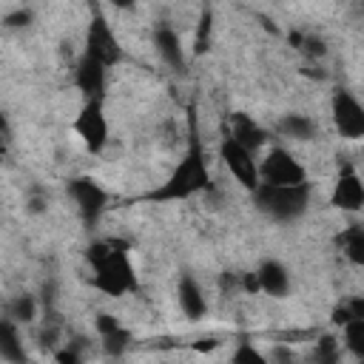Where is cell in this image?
Listing matches in <instances>:
<instances>
[{
  "mask_svg": "<svg viewBox=\"0 0 364 364\" xmlns=\"http://www.w3.org/2000/svg\"><path fill=\"white\" fill-rule=\"evenodd\" d=\"M210 188V168H208V154L205 145L199 139V128H196V111L191 105V117H188V148L182 154V159L173 165V171L168 173V179L142 193L139 202H185L202 191Z\"/></svg>",
  "mask_w": 364,
  "mask_h": 364,
  "instance_id": "1",
  "label": "cell"
},
{
  "mask_svg": "<svg viewBox=\"0 0 364 364\" xmlns=\"http://www.w3.org/2000/svg\"><path fill=\"white\" fill-rule=\"evenodd\" d=\"M128 250H131V245L125 239H100V242L88 245L85 259L94 273L91 284L100 293H105L111 299H122L139 287Z\"/></svg>",
  "mask_w": 364,
  "mask_h": 364,
  "instance_id": "2",
  "label": "cell"
},
{
  "mask_svg": "<svg viewBox=\"0 0 364 364\" xmlns=\"http://www.w3.org/2000/svg\"><path fill=\"white\" fill-rule=\"evenodd\" d=\"M250 193H253V205L259 213H264L273 222H293L307 210L313 188H310V182H299V185L259 182Z\"/></svg>",
  "mask_w": 364,
  "mask_h": 364,
  "instance_id": "3",
  "label": "cell"
},
{
  "mask_svg": "<svg viewBox=\"0 0 364 364\" xmlns=\"http://www.w3.org/2000/svg\"><path fill=\"white\" fill-rule=\"evenodd\" d=\"M85 54L100 60L102 65H117L122 63L125 51L122 43L117 37V31L111 28L105 11L100 9V3H91V17H88V28H85Z\"/></svg>",
  "mask_w": 364,
  "mask_h": 364,
  "instance_id": "4",
  "label": "cell"
},
{
  "mask_svg": "<svg viewBox=\"0 0 364 364\" xmlns=\"http://www.w3.org/2000/svg\"><path fill=\"white\" fill-rule=\"evenodd\" d=\"M65 191H68L71 202L77 205V213H80V219H82L85 228H94V225L100 222V216L105 213L108 202H111L108 191H105L94 176H88V173L71 176L68 185H65Z\"/></svg>",
  "mask_w": 364,
  "mask_h": 364,
  "instance_id": "5",
  "label": "cell"
},
{
  "mask_svg": "<svg viewBox=\"0 0 364 364\" xmlns=\"http://www.w3.org/2000/svg\"><path fill=\"white\" fill-rule=\"evenodd\" d=\"M330 117H333V125L338 131L341 139H361L364 136V105L358 102V97L347 88H338L330 100Z\"/></svg>",
  "mask_w": 364,
  "mask_h": 364,
  "instance_id": "6",
  "label": "cell"
},
{
  "mask_svg": "<svg viewBox=\"0 0 364 364\" xmlns=\"http://www.w3.org/2000/svg\"><path fill=\"white\" fill-rule=\"evenodd\" d=\"M71 128L88 154H100L108 145V119L102 111V100H85Z\"/></svg>",
  "mask_w": 364,
  "mask_h": 364,
  "instance_id": "7",
  "label": "cell"
},
{
  "mask_svg": "<svg viewBox=\"0 0 364 364\" xmlns=\"http://www.w3.org/2000/svg\"><path fill=\"white\" fill-rule=\"evenodd\" d=\"M259 182H267V185H299V182H307V171L287 148L276 145V148L267 151V156L259 165Z\"/></svg>",
  "mask_w": 364,
  "mask_h": 364,
  "instance_id": "8",
  "label": "cell"
},
{
  "mask_svg": "<svg viewBox=\"0 0 364 364\" xmlns=\"http://www.w3.org/2000/svg\"><path fill=\"white\" fill-rule=\"evenodd\" d=\"M219 159L225 162V168L233 173V179L242 185V188H247V191H253L256 185H259V162H256V154L253 151H247L245 145H239L233 136H222V142H219Z\"/></svg>",
  "mask_w": 364,
  "mask_h": 364,
  "instance_id": "9",
  "label": "cell"
},
{
  "mask_svg": "<svg viewBox=\"0 0 364 364\" xmlns=\"http://www.w3.org/2000/svg\"><path fill=\"white\" fill-rule=\"evenodd\" d=\"M330 205L344 213H358L364 208V182L350 162H344L338 168V176L330 191Z\"/></svg>",
  "mask_w": 364,
  "mask_h": 364,
  "instance_id": "10",
  "label": "cell"
},
{
  "mask_svg": "<svg viewBox=\"0 0 364 364\" xmlns=\"http://www.w3.org/2000/svg\"><path fill=\"white\" fill-rule=\"evenodd\" d=\"M105 71L108 65L82 51V57L74 65V85L82 94V100H105Z\"/></svg>",
  "mask_w": 364,
  "mask_h": 364,
  "instance_id": "11",
  "label": "cell"
},
{
  "mask_svg": "<svg viewBox=\"0 0 364 364\" xmlns=\"http://www.w3.org/2000/svg\"><path fill=\"white\" fill-rule=\"evenodd\" d=\"M259 293H267L273 299H284L290 293V270L279 259H264L256 270Z\"/></svg>",
  "mask_w": 364,
  "mask_h": 364,
  "instance_id": "12",
  "label": "cell"
},
{
  "mask_svg": "<svg viewBox=\"0 0 364 364\" xmlns=\"http://www.w3.org/2000/svg\"><path fill=\"white\" fill-rule=\"evenodd\" d=\"M154 48H156V54L162 57V63H168L176 74H182V71H185V51H182V40H179V34H176L168 23H159V26L154 28Z\"/></svg>",
  "mask_w": 364,
  "mask_h": 364,
  "instance_id": "13",
  "label": "cell"
},
{
  "mask_svg": "<svg viewBox=\"0 0 364 364\" xmlns=\"http://www.w3.org/2000/svg\"><path fill=\"white\" fill-rule=\"evenodd\" d=\"M176 299H179V307H182V313L188 316V321L205 318V313H208V299H205L199 282H196L191 273H182V276H179Z\"/></svg>",
  "mask_w": 364,
  "mask_h": 364,
  "instance_id": "14",
  "label": "cell"
},
{
  "mask_svg": "<svg viewBox=\"0 0 364 364\" xmlns=\"http://www.w3.org/2000/svg\"><path fill=\"white\" fill-rule=\"evenodd\" d=\"M228 136H233L239 145H245L247 151H259L264 142H267V131L256 122V119H250L247 114H242V111H236V114H230V122H228Z\"/></svg>",
  "mask_w": 364,
  "mask_h": 364,
  "instance_id": "15",
  "label": "cell"
},
{
  "mask_svg": "<svg viewBox=\"0 0 364 364\" xmlns=\"http://www.w3.org/2000/svg\"><path fill=\"white\" fill-rule=\"evenodd\" d=\"M276 131L282 134V136H287V139H296V142H310V139H316L318 136V125H316V119L313 117H307V114H284L279 122H276Z\"/></svg>",
  "mask_w": 364,
  "mask_h": 364,
  "instance_id": "16",
  "label": "cell"
},
{
  "mask_svg": "<svg viewBox=\"0 0 364 364\" xmlns=\"http://www.w3.org/2000/svg\"><path fill=\"white\" fill-rule=\"evenodd\" d=\"M336 245H338L341 256H344L353 267H361V264H364V225H361V222H350V225L336 236Z\"/></svg>",
  "mask_w": 364,
  "mask_h": 364,
  "instance_id": "17",
  "label": "cell"
},
{
  "mask_svg": "<svg viewBox=\"0 0 364 364\" xmlns=\"http://www.w3.org/2000/svg\"><path fill=\"white\" fill-rule=\"evenodd\" d=\"M0 358L3 361H26V350H23V341H20V330H17V321H11L9 316L0 318Z\"/></svg>",
  "mask_w": 364,
  "mask_h": 364,
  "instance_id": "18",
  "label": "cell"
},
{
  "mask_svg": "<svg viewBox=\"0 0 364 364\" xmlns=\"http://www.w3.org/2000/svg\"><path fill=\"white\" fill-rule=\"evenodd\" d=\"M210 34H213V9L205 6L196 20V31H193V57H202L210 48Z\"/></svg>",
  "mask_w": 364,
  "mask_h": 364,
  "instance_id": "19",
  "label": "cell"
},
{
  "mask_svg": "<svg viewBox=\"0 0 364 364\" xmlns=\"http://www.w3.org/2000/svg\"><path fill=\"white\" fill-rule=\"evenodd\" d=\"M34 316H37V299L31 293H20L9 301V318L11 321L28 324V321H34Z\"/></svg>",
  "mask_w": 364,
  "mask_h": 364,
  "instance_id": "20",
  "label": "cell"
},
{
  "mask_svg": "<svg viewBox=\"0 0 364 364\" xmlns=\"http://www.w3.org/2000/svg\"><path fill=\"white\" fill-rule=\"evenodd\" d=\"M341 330H344V347H347L358 361H364V316L350 318L347 324H341Z\"/></svg>",
  "mask_w": 364,
  "mask_h": 364,
  "instance_id": "21",
  "label": "cell"
},
{
  "mask_svg": "<svg viewBox=\"0 0 364 364\" xmlns=\"http://www.w3.org/2000/svg\"><path fill=\"white\" fill-rule=\"evenodd\" d=\"M290 43H293V48H299V51H301L304 57H310V60H318V57H324V54H327L324 40H321V37H316V34L293 31V34H290Z\"/></svg>",
  "mask_w": 364,
  "mask_h": 364,
  "instance_id": "22",
  "label": "cell"
},
{
  "mask_svg": "<svg viewBox=\"0 0 364 364\" xmlns=\"http://www.w3.org/2000/svg\"><path fill=\"white\" fill-rule=\"evenodd\" d=\"M100 338H102L105 355H122V353L131 347V341H134V336H131L128 327H117V330H111V333H105V336H100Z\"/></svg>",
  "mask_w": 364,
  "mask_h": 364,
  "instance_id": "23",
  "label": "cell"
},
{
  "mask_svg": "<svg viewBox=\"0 0 364 364\" xmlns=\"http://www.w3.org/2000/svg\"><path fill=\"white\" fill-rule=\"evenodd\" d=\"M313 361H318V364H336L338 361V341L333 336H321V341H316Z\"/></svg>",
  "mask_w": 364,
  "mask_h": 364,
  "instance_id": "24",
  "label": "cell"
},
{
  "mask_svg": "<svg viewBox=\"0 0 364 364\" xmlns=\"http://www.w3.org/2000/svg\"><path fill=\"white\" fill-rule=\"evenodd\" d=\"M85 338H74V341H65V347L63 350H57L54 353V358L60 361V364H80L82 358H85V353H82V344Z\"/></svg>",
  "mask_w": 364,
  "mask_h": 364,
  "instance_id": "25",
  "label": "cell"
},
{
  "mask_svg": "<svg viewBox=\"0 0 364 364\" xmlns=\"http://www.w3.org/2000/svg\"><path fill=\"white\" fill-rule=\"evenodd\" d=\"M230 361H233V364H264L267 358H264V355H262L250 341H239V347L233 350Z\"/></svg>",
  "mask_w": 364,
  "mask_h": 364,
  "instance_id": "26",
  "label": "cell"
},
{
  "mask_svg": "<svg viewBox=\"0 0 364 364\" xmlns=\"http://www.w3.org/2000/svg\"><path fill=\"white\" fill-rule=\"evenodd\" d=\"M31 20H34L31 9H14L3 17V26L6 28H26V26H31Z\"/></svg>",
  "mask_w": 364,
  "mask_h": 364,
  "instance_id": "27",
  "label": "cell"
},
{
  "mask_svg": "<svg viewBox=\"0 0 364 364\" xmlns=\"http://www.w3.org/2000/svg\"><path fill=\"white\" fill-rule=\"evenodd\" d=\"M94 327H97V336H105V333H111V330L122 327V321H119L117 316H111V313H97Z\"/></svg>",
  "mask_w": 364,
  "mask_h": 364,
  "instance_id": "28",
  "label": "cell"
},
{
  "mask_svg": "<svg viewBox=\"0 0 364 364\" xmlns=\"http://www.w3.org/2000/svg\"><path fill=\"white\" fill-rule=\"evenodd\" d=\"M213 347H219V341H216V338H199V341L193 344V350H196V353H208V350H213Z\"/></svg>",
  "mask_w": 364,
  "mask_h": 364,
  "instance_id": "29",
  "label": "cell"
},
{
  "mask_svg": "<svg viewBox=\"0 0 364 364\" xmlns=\"http://www.w3.org/2000/svg\"><path fill=\"white\" fill-rule=\"evenodd\" d=\"M293 358H296V355H293L290 350H284V347H276V350H273V361H293Z\"/></svg>",
  "mask_w": 364,
  "mask_h": 364,
  "instance_id": "30",
  "label": "cell"
},
{
  "mask_svg": "<svg viewBox=\"0 0 364 364\" xmlns=\"http://www.w3.org/2000/svg\"><path fill=\"white\" fill-rule=\"evenodd\" d=\"M108 6H114V9H122V11H128V9H134L136 6V0H105Z\"/></svg>",
  "mask_w": 364,
  "mask_h": 364,
  "instance_id": "31",
  "label": "cell"
},
{
  "mask_svg": "<svg viewBox=\"0 0 364 364\" xmlns=\"http://www.w3.org/2000/svg\"><path fill=\"white\" fill-rule=\"evenodd\" d=\"M6 131H9V125H6V114H3V108H0V142H3Z\"/></svg>",
  "mask_w": 364,
  "mask_h": 364,
  "instance_id": "32",
  "label": "cell"
}]
</instances>
